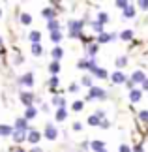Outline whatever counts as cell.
I'll return each mask as SVG.
<instances>
[{
  "label": "cell",
  "mask_w": 148,
  "mask_h": 152,
  "mask_svg": "<svg viewBox=\"0 0 148 152\" xmlns=\"http://www.w3.org/2000/svg\"><path fill=\"white\" fill-rule=\"evenodd\" d=\"M51 56H52V60L60 62V60H62V56H64V49L60 47V45H55V49L51 51Z\"/></svg>",
  "instance_id": "obj_14"
},
{
  "label": "cell",
  "mask_w": 148,
  "mask_h": 152,
  "mask_svg": "<svg viewBox=\"0 0 148 152\" xmlns=\"http://www.w3.org/2000/svg\"><path fill=\"white\" fill-rule=\"evenodd\" d=\"M82 26H85V21H68L69 38H82Z\"/></svg>",
  "instance_id": "obj_1"
},
{
  "label": "cell",
  "mask_w": 148,
  "mask_h": 152,
  "mask_svg": "<svg viewBox=\"0 0 148 152\" xmlns=\"http://www.w3.org/2000/svg\"><path fill=\"white\" fill-rule=\"evenodd\" d=\"M92 77H98V79H107L109 77V73H107V69H105V68H96V72H94L92 73Z\"/></svg>",
  "instance_id": "obj_23"
},
{
  "label": "cell",
  "mask_w": 148,
  "mask_h": 152,
  "mask_svg": "<svg viewBox=\"0 0 148 152\" xmlns=\"http://www.w3.org/2000/svg\"><path fill=\"white\" fill-rule=\"evenodd\" d=\"M81 85H82V86H88V88H92V86H94V77H92L90 73L85 75V77L81 79Z\"/></svg>",
  "instance_id": "obj_31"
},
{
  "label": "cell",
  "mask_w": 148,
  "mask_h": 152,
  "mask_svg": "<svg viewBox=\"0 0 148 152\" xmlns=\"http://www.w3.org/2000/svg\"><path fill=\"white\" fill-rule=\"evenodd\" d=\"M146 79V73L143 72V69H135V72L131 73V77H129V81H131L133 85H143Z\"/></svg>",
  "instance_id": "obj_7"
},
{
  "label": "cell",
  "mask_w": 148,
  "mask_h": 152,
  "mask_svg": "<svg viewBox=\"0 0 148 152\" xmlns=\"http://www.w3.org/2000/svg\"><path fill=\"white\" fill-rule=\"evenodd\" d=\"M105 98H107V90L101 88V86H92V88H88L86 102H92V100H105Z\"/></svg>",
  "instance_id": "obj_2"
},
{
  "label": "cell",
  "mask_w": 148,
  "mask_h": 152,
  "mask_svg": "<svg viewBox=\"0 0 148 152\" xmlns=\"http://www.w3.org/2000/svg\"><path fill=\"white\" fill-rule=\"evenodd\" d=\"M139 118L143 120V122H148V111H146V109H144V111H141V113H139Z\"/></svg>",
  "instance_id": "obj_41"
},
{
  "label": "cell",
  "mask_w": 148,
  "mask_h": 152,
  "mask_svg": "<svg viewBox=\"0 0 148 152\" xmlns=\"http://www.w3.org/2000/svg\"><path fill=\"white\" fill-rule=\"evenodd\" d=\"M114 6H116V8H120V10L124 11V10H126L128 6H129V2H128V0H116V2H114Z\"/></svg>",
  "instance_id": "obj_38"
},
{
  "label": "cell",
  "mask_w": 148,
  "mask_h": 152,
  "mask_svg": "<svg viewBox=\"0 0 148 152\" xmlns=\"http://www.w3.org/2000/svg\"><path fill=\"white\" fill-rule=\"evenodd\" d=\"M62 30H56V32H51V42L52 43H56V45H60V42H62Z\"/></svg>",
  "instance_id": "obj_30"
},
{
  "label": "cell",
  "mask_w": 148,
  "mask_h": 152,
  "mask_svg": "<svg viewBox=\"0 0 148 152\" xmlns=\"http://www.w3.org/2000/svg\"><path fill=\"white\" fill-rule=\"evenodd\" d=\"M13 152H25V150H23V148H15Z\"/></svg>",
  "instance_id": "obj_50"
},
{
  "label": "cell",
  "mask_w": 148,
  "mask_h": 152,
  "mask_svg": "<svg viewBox=\"0 0 148 152\" xmlns=\"http://www.w3.org/2000/svg\"><path fill=\"white\" fill-rule=\"evenodd\" d=\"M98 23H99V25H105V23H109V13H105V11H99V13H98Z\"/></svg>",
  "instance_id": "obj_34"
},
{
  "label": "cell",
  "mask_w": 148,
  "mask_h": 152,
  "mask_svg": "<svg viewBox=\"0 0 148 152\" xmlns=\"http://www.w3.org/2000/svg\"><path fill=\"white\" fill-rule=\"evenodd\" d=\"M11 132H13V128L9 124H0V137H9Z\"/></svg>",
  "instance_id": "obj_24"
},
{
  "label": "cell",
  "mask_w": 148,
  "mask_h": 152,
  "mask_svg": "<svg viewBox=\"0 0 148 152\" xmlns=\"http://www.w3.org/2000/svg\"><path fill=\"white\" fill-rule=\"evenodd\" d=\"M135 13H137V10H135V6L133 4H129L126 10L122 11V19H133Z\"/></svg>",
  "instance_id": "obj_13"
},
{
  "label": "cell",
  "mask_w": 148,
  "mask_h": 152,
  "mask_svg": "<svg viewBox=\"0 0 148 152\" xmlns=\"http://www.w3.org/2000/svg\"><path fill=\"white\" fill-rule=\"evenodd\" d=\"M71 128H73L75 132H81V130H82V124H81V122H73V126H71Z\"/></svg>",
  "instance_id": "obj_45"
},
{
  "label": "cell",
  "mask_w": 148,
  "mask_h": 152,
  "mask_svg": "<svg viewBox=\"0 0 148 152\" xmlns=\"http://www.w3.org/2000/svg\"><path fill=\"white\" fill-rule=\"evenodd\" d=\"M82 107H85V102H82V100H75V102L71 103V109L75 111V113H79V111H82Z\"/></svg>",
  "instance_id": "obj_33"
},
{
  "label": "cell",
  "mask_w": 148,
  "mask_h": 152,
  "mask_svg": "<svg viewBox=\"0 0 148 152\" xmlns=\"http://www.w3.org/2000/svg\"><path fill=\"white\" fill-rule=\"evenodd\" d=\"M28 39H30L32 43H39L41 42V32L39 30H32L30 34H28Z\"/></svg>",
  "instance_id": "obj_28"
},
{
  "label": "cell",
  "mask_w": 148,
  "mask_h": 152,
  "mask_svg": "<svg viewBox=\"0 0 148 152\" xmlns=\"http://www.w3.org/2000/svg\"><path fill=\"white\" fill-rule=\"evenodd\" d=\"M47 86H49L51 90H55L56 86H60V79H58V75H51V79L47 81Z\"/></svg>",
  "instance_id": "obj_25"
},
{
  "label": "cell",
  "mask_w": 148,
  "mask_h": 152,
  "mask_svg": "<svg viewBox=\"0 0 148 152\" xmlns=\"http://www.w3.org/2000/svg\"><path fill=\"white\" fill-rule=\"evenodd\" d=\"M36 116H38V109L32 105V107H26L25 116H23V118H25V120H32V118H36Z\"/></svg>",
  "instance_id": "obj_20"
},
{
  "label": "cell",
  "mask_w": 148,
  "mask_h": 152,
  "mask_svg": "<svg viewBox=\"0 0 148 152\" xmlns=\"http://www.w3.org/2000/svg\"><path fill=\"white\" fill-rule=\"evenodd\" d=\"M116 38H118V34H114V32H101L98 36V45L99 43H111V42H114Z\"/></svg>",
  "instance_id": "obj_8"
},
{
  "label": "cell",
  "mask_w": 148,
  "mask_h": 152,
  "mask_svg": "<svg viewBox=\"0 0 148 152\" xmlns=\"http://www.w3.org/2000/svg\"><path fill=\"white\" fill-rule=\"evenodd\" d=\"M98 49H99L98 43H90V45L86 47V58H92V60H94V56L98 55Z\"/></svg>",
  "instance_id": "obj_18"
},
{
  "label": "cell",
  "mask_w": 148,
  "mask_h": 152,
  "mask_svg": "<svg viewBox=\"0 0 148 152\" xmlns=\"http://www.w3.org/2000/svg\"><path fill=\"white\" fill-rule=\"evenodd\" d=\"M60 21L58 19H51V21H47V30L49 32H56V30H60Z\"/></svg>",
  "instance_id": "obj_19"
},
{
  "label": "cell",
  "mask_w": 148,
  "mask_h": 152,
  "mask_svg": "<svg viewBox=\"0 0 148 152\" xmlns=\"http://www.w3.org/2000/svg\"><path fill=\"white\" fill-rule=\"evenodd\" d=\"M143 90H148V77L144 79V83H143Z\"/></svg>",
  "instance_id": "obj_48"
},
{
  "label": "cell",
  "mask_w": 148,
  "mask_h": 152,
  "mask_svg": "<svg viewBox=\"0 0 148 152\" xmlns=\"http://www.w3.org/2000/svg\"><path fill=\"white\" fill-rule=\"evenodd\" d=\"M86 122H88V126H96V128H98V126H99V122H101V120H99L96 115H90V116L86 118Z\"/></svg>",
  "instance_id": "obj_35"
},
{
  "label": "cell",
  "mask_w": 148,
  "mask_h": 152,
  "mask_svg": "<svg viewBox=\"0 0 148 152\" xmlns=\"http://www.w3.org/2000/svg\"><path fill=\"white\" fill-rule=\"evenodd\" d=\"M131 152H144V148H143V145H137V147L131 148Z\"/></svg>",
  "instance_id": "obj_46"
},
{
  "label": "cell",
  "mask_w": 148,
  "mask_h": 152,
  "mask_svg": "<svg viewBox=\"0 0 148 152\" xmlns=\"http://www.w3.org/2000/svg\"><path fill=\"white\" fill-rule=\"evenodd\" d=\"M30 51H32L34 56H41V55H43V45H41V43H32Z\"/></svg>",
  "instance_id": "obj_27"
},
{
  "label": "cell",
  "mask_w": 148,
  "mask_h": 152,
  "mask_svg": "<svg viewBox=\"0 0 148 152\" xmlns=\"http://www.w3.org/2000/svg\"><path fill=\"white\" fill-rule=\"evenodd\" d=\"M55 118H56V122H64L68 118V111H66V107H60V109H56V113H55Z\"/></svg>",
  "instance_id": "obj_21"
},
{
  "label": "cell",
  "mask_w": 148,
  "mask_h": 152,
  "mask_svg": "<svg viewBox=\"0 0 148 152\" xmlns=\"http://www.w3.org/2000/svg\"><path fill=\"white\" fill-rule=\"evenodd\" d=\"M41 111H43V113H49V103H41Z\"/></svg>",
  "instance_id": "obj_47"
},
{
  "label": "cell",
  "mask_w": 148,
  "mask_h": 152,
  "mask_svg": "<svg viewBox=\"0 0 148 152\" xmlns=\"http://www.w3.org/2000/svg\"><path fill=\"white\" fill-rule=\"evenodd\" d=\"M90 148H92L94 152H101V150H105V143L99 141V139H94V141L90 143Z\"/></svg>",
  "instance_id": "obj_22"
},
{
  "label": "cell",
  "mask_w": 148,
  "mask_h": 152,
  "mask_svg": "<svg viewBox=\"0 0 148 152\" xmlns=\"http://www.w3.org/2000/svg\"><path fill=\"white\" fill-rule=\"evenodd\" d=\"M94 115H96V116H98L99 120H105V111H101V109H98V111H96V113H94Z\"/></svg>",
  "instance_id": "obj_42"
},
{
  "label": "cell",
  "mask_w": 148,
  "mask_h": 152,
  "mask_svg": "<svg viewBox=\"0 0 148 152\" xmlns=\"http://www.w3.org/2000/svg\"><path fill=\"white\" fill-rule=\"evenodd\" d=\"M13 130L17 132H28V120H25L23 116H19V118H15V124H13Z\"/></svg>",
  "instance_id": "obj_10"
},
{
  "label": "cell",
  "mask_w": 148,
  "mask_h": 152,
  "mask_svg": "<svg viewBox=\"0 0 148 152\" xmlns=\"http://www.w3.org/2000/svg\"><path fill=\"white\" fill-rule=\"evenodd\" d=\"M77 68H79V69H88L90 75H92L94 72H96L98 64H96V60H92V58H81V60L77 62Z\"/></svg>",
  "instance_id": "obj_3"
},
{
  "label": "cell",
  "mask_w": 148,
  "mask_h": 152,
  "mask_svg": "<svg viewBox=\"0 0 148 152\" xmlns=\"http://www.w3.org/2000/svg\"><path fill=\"white\" fill-rule=\"evenodd\" d=\"M47 68H49L51 75H58V73H60V62H56V60H52Z\"/></svg>",
  "instance_id": "obj_26"
},
{
  "label": "cell",
  "mask_w": 148,
  "mask_h": 152,
  "mask_svg": "<svg viewBox=\"0 0 148 152\" xmlns=\"http://www.w3.org/2000/svg\"><path fill=\"white\" fill-rule=\"evenodd\" d=\"M114 66H116V72H118V69H122V68H126V66H128V56H126V55H120V56H116V60H114Z\"/></svg>",
  "instance_id": "obj_17"
},
{
  "label": "cell",
  "mask_w": 148,
  "mask_h": 152,
  "mask_svg": "<svg viewBox=\"0 0 148 152\" xmlns=\"http://www.w3.org/2000/svg\"><path fill=\"white\" fill-rule=\"evenodd\" d=\"M26 141L28 143H32V145H38L41 141V132L38 130H34V128H30V130L26 132Z\"/></svg>",
  "instance_id": "obj_6"
},
{
  "label": "cell",
  "mask_w": 148,
  "mask_h": 152,
  "mask_svg": "<svg viewBox=\"0 0 148 152\" xmlns=\"http://www.w3.org/2000/svg\"><path fill=\"white\" fill-rule=\"evenodd\" d=\"M69 92H73V94H75V92H79V85L71 83V85H69Z\"/></svg>",
  "instance_id": "obj_44"
},
{
  "label": "cell",
  "mask_w": 148,
  "mask_h": 152,
  "mask_svg": "<svg viewBox=\"0 0 148 152\" xmlns=\"http://www.w3.org/2000/svg\"><path fill=\"white\" fill-rule=\"evenodd\" d=\"M43 137L47 139V141H55V139H58V130H56V126H52V124H45Z\"/></svg>",
  "instance_id": "obj_4"
},
{
  "label": "cell",
  "mask_w": 148,
  "mask_h": 152,
  "mask_svg": "<svg viewBox=\"0 0 148 152\" xmlns=\"http://www.w3.org/2000/svg\"><path fill=\"white\" fill-rule=\"evenodd\" d=\"M17 83H19L21 86H28V88H30V86L34 85V73L28 72V73H25V75H21Z\"/></svg>",
  "instance_id": "obj_9"
},
{
  "label": "cell",
  "mask_w": 148,
  "mask_h": 152,
  "mask_svg": "<svg viewBox=\"0 0 148 152\" xmlns=\"http://www.w3.org/2000/svg\"><path fill=\"white\" fill-rule=\"evenodd\" d=\"M0 17H2V10H0Z\"/></svg>",
  "instance_id": "obj_51"
},
{
  "label": "cell",
  "mask_w": 148,
  "mask_h": 152,
  "mask_svg": "<svg viewBox=\"0 0 148 152\" xmlns=\"http://www.w3.org/2000/svg\"><path fill=\"white\" fill-rule=\"evenodd\" d=\"M19 100L21 103L25 105V107H32V103H34V94L30 90H23L21 94H19Z\"/></svg>",
  "instance_id": "obj_5"
},
{
  "label": "cell",
  "mask_w": 148,
  "mask_h": 152,
  "mask_svg": "<svg viewBox=\"0 0 148 152\" xmlns=\"http://www.w3.org/2000/svg\"><path fill=\"white\" fill-rule=\"evenodd\" d=\"M118 152H131V148H129V145H120V147H118Z\"/></svg>",
  "instance_id": "obj_43"
},
{
  "label": "cell",
  "mask_w": 148,
  "mask_h": 152,
  "mask_svg": "<svg viewBox=\"0 0 148 152\" xmlns=\"http://www.w3.org/2000/svg\"><path fill=\"white\" fill-rule=\"evenodd\" d=\"M137 6H139L141 10H144V11H146V10H148V0H139Z\"/></svg>",
  "instance_id": "obj_40"
},
{
  "label": "cell",
  "mask_w": 148,
  "mask_h": 152,
  "mask_svg": "<svg viewBox=\"0 0 148 152\" xmlns=\"http://www.w3.org/2000/svg\"><path fill=\"white\" fill-rule=\"evenodd\" d=\"M52 105H55L56 109H60V107H66V100H64L62 96H52Z\"/></svg>",
  "instance_id": "obj_29"
},
{
  "label": "cell",
  "mask_w": 148,
  "mask_h": 152,
  "mask_svg": "<svg viewBox=\"0 0 148 152\" xmlns=\"http://www.w3.org/2000/svg\"><path fill=\"white\" fill-rule=\"evenodd\" d=\"M21 23H23V25H30V23H32V15L30 13H21Z\"/></svg>",
  "instance_id": "obj_37"
},
{
  "label": "cell",
  "mask_w": 148,
  "mask_h": 152,
  "mask_svg": "<svg viewBox=\"0 0 148 152\" xmlns=\"http://www.w3.org/2000/svg\"><path fill=\"white\" fill-rule=\"evenodd\" d=\"M41 17H45L47 21L56 19V11H55V8H43V10H41Z\"/></svg>",
  "instance_id": "obj_15"
},
{
  "label": "cell",
  "mask_w": 148,
  "mask_h": 152,
  "mask_svg": "<svg viewBox=\"0 0 148 152\" xmlns=\"http://www.w3.org/2000/svg\"><path fill=\"white\" fill-rule=\"evenodd\" d=\"M109 77H111V81L114 85H122V83H126V81H128V77H126V73H124V72H114L112 75H109Z\"/></svg>",
  "instance_id": "obj_11"
},
{
  "label": "cell",
  "mask_w": 148,
  "mask_h": 152,
  "mask_svg": "<svg viewBox=\"0 0 148 152\" xmlns=\"http://www.w3.org/2000/svg\"><path fill=\"white\" fill-rule=\"evenodd\" d=\"M118 36H120V39H124V42H129V39L133 38V30H129V28L128 30H122Z\"/></svg>",
  "instance_id": "obj_32"
},
{
  "label": "cell",
  "mask_w": 148,
  "mask_h": 152,
  "mask_svg": "<svg viewBox=\"0 0 148 152\" xmlns=\"http://www.w3.org/2000/svg\"><path fill=\"white\" fill-rule=\"evenodd\" d=\"M9 137L13 139V143H25V141H26V133H25V132H17V130L11 132Z\"/></svg>",
  "instance_id": "obj_12"
},
{
  "label": "cell",
  "mask_w": 148,
  "mask_h": 152,
  "mask_svg": "<svg viewBox=\"0 0 148 152\" xmlns=\"http://www.w3.org/2000/svg\"><path fill=\"white\" fill-rule=\"evenodd\" d=\"M30 152H43V150H41V148H39V147H34V148H32V150H30Z\"/></svg>",
  "instance_id": "obj_49"
},
{
  "label": "cell",
  "mask_w": 148,
  "mask_h": 152,
  "mask_svg": "<svg viewBox=\"0 0 148 152\" xmlns=\"http://www.w3.org/2000/svg\"><path fill=\"white\" fill-rule=\"evenodd\" d=\"M101 152H107V148H105V150H101Z\"/></svg>",
  "instance_id": "obj_52"
},
{
  "label": "cell",
  "mask_w": 148,
  "mask_h": 152,
  "mask_svg": "<svg viewBox=\"0 0 148 152\" xmlns=\"http://www.w3.org/2000/svg\"><path fill=\"white\" fill-rule=\"evenodd\" d=\"M141 98H143V90H139V88H133V90H129V100H131V103H137V102H141Z\"/></svg>",
  "instance_id": "obj_16"
},
{
  "label": "cell",
  "mask_w": 148,
  "mask_h": 152,
  "mask_svg": "<svg viewBox=\"0 0 148 152\" xmlns=\"http://www.w3.org/2000/svg\"><path fill=\"white\" fill-rule=\"evenodd\" d=\"M98 128H101V130H109V128H111V122H109L107 118H105V120L99 122V126H98Z\"/></svg>",
  "instance_id": "obj_39"
},
{
  "label": "cell",
  "mask_w": 148,
  "mask_h": 152,
  "mask_svg": "<svg viewBox=\"0 0 148 152\" xmlns=\"http://www.w3.org/2000/svg\"><path fill=\"white\" fill-rule=\"evenodd\" d=\"M90 26H92V30H94V32H98V34H101V32H103V25H99L98 21H92V23H90Z\"/></svg>",
  "instance_id": "obj_36"
}]
</instances>
